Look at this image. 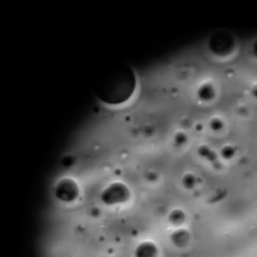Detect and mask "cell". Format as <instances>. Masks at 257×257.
Segmentation results:
<instances>
[{
    "instance_id": "cell-2",
    "label": "cell",
    "mask_w": 257,
    "mask_h": 257,
    "mask_svg": "<svg viewBox=\"0 0 257 257\" xmlns=\"http://www.w3.org/2000/svg\"><path fill=\"white\" fill-rule=\"evenodd\" d=\"M77 186L71 181L65 180L60 183L56 190L57 196L62 200L69 201L77 194Z\"/></svg>"
},
{
    "instance_id": "cell-3",
    "label": "cell",
    "mask_w": 257,
    "mask_h": 257,
    "mask_svg": "<svg viewBox=\"0 0 257 257\" xmlns=\"http://www.w3.org/2000/svg\"><path fill=\"white\" fill-rule=\"evenodd\" d=\"M136 255V257H156L157 249L153 244L143 243L137 248Z\"/></svg>"
},
{
    "instance_id": "cell-1",
    "label": "cell",
    "mask_w": 257,
    "mask_h": 257,
    "mask_svg": "<svg viewBox=\"0 0 257 257\" xmlns=\"http://www.w3.org/2000/svg\"><path fill=\"white\" fill-rule=\"evenodd\" d=\"M136 86V77L132 68L126 64L117 63L104 75L98 97L108 104H121L132 96Z\"/></svg>"
}]
</instances>
